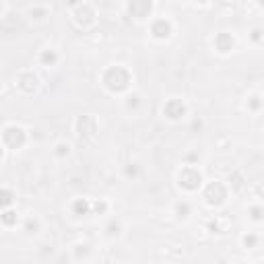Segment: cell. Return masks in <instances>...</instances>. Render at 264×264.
I'll return each mask as SVG.
<instances>
[{"mask_svg": "<svg viewBox=\"0 0 264 264\" xmlns=\"http://www.w3.org/2000/svg\"><path fill=\"white\" fill-rule=\"evenodd\" d=\"M186 112H188L186 104L182 99H178V97H171V99H167L163 104V116L167 120H171V122H180L186 116Z\"/></svg>", "mask_w": 264, "mask_h": 264, "instance_id": "7", "label": "cell"}, {"mask_svg": "<svg viewBox=\"0 0 264 264\" xmlns=\"http://www.w3.org/2000/svg\"><path fill=\"white\" fill-rule=\"evenodd\" d=\"M108 209H110V205H108L104 198H99V200L93 202V213H97V215H106Z\"/></svg>", "mask_w": 264, "mask_h": 264, "instance_id": "24", "label": "cell"}, {"mask_svg": "<svg viewBox=\"0 0 264 264\" xmlns=\"http://www.w3.org/2000/svg\"><path fill=\"white\" fill-rule=\"evenodd\" d=\"M260 37H262V31H260V29H254V31H252V39H254V42H258Z\"/></svg>", "mask_w": 264, "mask_h": 264, "instance_id": "28", "label": "cell"}, {"mask_svg": "<svg viewBox=\"0 0 264 264\" xmlns=\"http://www.w3.org/2000/svg\"><path fill=\"white\" fill-rule=\"evenodd\" d=\"M37 85H39V78H37V74L35 72H31V70H23V72H19L17 74V87L25 93V95H31V93H35L37 91Z\"/></svg>", "mask_w": 264, "mask_h": 264, "instance_id": "10", "label": "cell"}, {"mask_svg": "<svg viewBox=\"0 0 264 264\" xmlns=\"http://www.w3.org/2000/svg\"><path fill=\"white\" fill-rule=\"evenodd\" d=\"M23 229H25V233H29V235H35V233H39V221H37L35 217H27V219H25V225H23Z\"/></svg>", "mask_w": 264, "mask_h": 264, "instance_id": "18", "label": "cell"}, {"mask_svg": "<svg viewBox=\"0 0 264 264\" xmlns=\"http://www.w3.org/2000/svg\"><path fill=\"white\" fill-rule=\"evenodd\" d=\"M227 196H229L227 186H225L221 180H213V182L205 184V188H202V198H205V202H207L211 209L223 207V205L227 202Z\"/></svg>", "mask_w": 264, "mask_h": 264, "instance_id": "3", "label": "cell"}, {"mask_svg": "<svg viewBox=\"0 0 264 264\" xmlns=\"http://www.w3.org/2000/svg\"><path fill=\"white\" fill-rule=\"evenodd\" d=\"M74 130H76V136L80 140H93L99 132V124H97V118L91 116V114H83L76 118L74 122Z\"/></svg>", "mask_w": 264, "mask_h": 264, "instance_id": "5", "label": "cell"}, {"mask_svg": "<svg viewBox=\"0 0 264 264\" xmlns=\"http://www.w3.org/2000/svg\"><path fill=\"white\" fill-rule=\"evenodd\" d=\"M106 237H110V239H116V237H120L122 235V223L118 221V219H112L108 225H106Z\"/></svg>", "mask_w": 264, "mask_h": 264, "instance_id": "14", "label": "cell"}, {"mask_svg": "<svg viewBox=\"0 0 264 264\" xmlns=\"http://www.w3.org/2000/svg\"><path fill=\"white\" fill-rule=\"evenodd\" d=\"M54 155L58 157V159H64V157H68L70 155V145L68 143H56V147H54Z\"/></svg>", "mask_w": 264, "mask_h": 264, "instance_id": "20", "label": "cell"}, {"mask_svg": "<svg viewBox=\"0 0 264 264\" xmlns=\"http://www.w3.org/2000/svg\"><path fill=\"white\" fill-rule=\"evenodd\" d=\"M87 246H76V258H80V256H87Z\"/></svg>", "mask_w": 264, "mask_h": 264, "instance_id": "27", "label": "cell"}, {"mask_svg": "<svg viewBox=\"0 0 264 264\" xmlns=\"http://www.w3.org/2000/svg\"><path fill=\"white\" fill-rule=\"evenodd\" d=\"M0 198H3V209H9V207L13 205V200H15V192L5 186L3 192H0Z\"/></svg>", "mask_w": 264, "mask_h": 264, "instance_id": "21", "label": "cell"}, {"mask_svg": "<svg viewBox=\"0 0 264 264\" xmlns=\"http://www.w3.org/2000/svg\"><path fill=\"white\" fill-rule=\"evenodd\" d=\"M241 243H243V248H256L258 246V235L256 233H246L241 237Z\"/></svg>", "mask_w": 264, "mask_h": 264, "instance_id": "22", "label": "cell"}, {"mask_svg": "<svg viewBox=\"0 0 264 264\" xmlns=\"http://www.w3.org/2000/svg\"><path fill=\"white\" fill-rule=\"evenodd\" d=\"M202 171L196 165H182L178 169V186L186 192H196L202 188Z\"/></svg>", "mask_w": 264, "mask_h": 264, "instance_id": "2", "label": "cell"}, {"mask_svg": "<svg viewBox=\"0 0 264 264\" xmlns=\"http://www.w3.org/2000/svg\"><path fill=\"white\" fill-rule=\"evenodd\" d=\"M27 15H29L31 21H37V23H39V21H44L50 13H48V9H44V7H31V9L27 11Z\"/></svg>", "mask_w": 264, "mask_h": 264, "instance_id": "17", "label": "cell"}, {"mask_svg": "<svg viewBox=\"0 0 264 264\" xmlns=\"http://www.w3.org/2000/svg\"><path fill=\"white\" fill-rule=\"evenodd\" d=\"M260 108H262V99H260V95H250V97H248V110L258 112Z\"/></svg>", "mask_w": 264, "mask_h": 264, "instance_id": "23", "label": "cell"}, {"mask_svg": "<svg viewBox=\"0 0 264 264\" xmlns=\"http://www.w3.org/2000/svg\"><path fill=\"white\" fill-rule=\"evenodd\" d=\"M0 221H3V225H5V227H13V225H17V211H13L11 207H9V209H5V211H3V215H0Z\"/></svg>", "mask_w": 264, "mask_h": 264, "instance_id": "16", "label": "cell"}, {"mask_svg": "<svg viewBox=\"0 0 264 264\" xmlns=\"http://www.w3.org/2000/svg\"><path fill=\"white\" fill-rule=\"evenodd\" d=\"M248 215H250V219H252V221L260 223V221H264V207H260V205H252V207L248 209Z\"/></svg>", "mask_w": 264, "mask_h": 264, "instance_id": "19", "label": "cell"}, {"mask_svg": "<svg viewBox=\"0 0 264 264\" xmlns=\"http://www.w3.org/2000/svg\"><path fill=\"white\" fill-rule=\"evenodd\" d=\"M153 13V0H128V15L143 21Z\"/></svg>", "mask_w": 264, "mask_h": 264, "instance_id": "9", "label": "cell"}, {"mask_svg": "<svg viewBox=\"0 0 264 264\" xmlns=\"http://www.w3.org/2000/svg\"><path fill=\"white\" fill-rule=\"evenodd\" d=\"M149 31H151V35H153L155 39L165 42V39H169V37H171V33H173V25H171V21H169V19L159 17V19H153V21H151Z\"/></svg>", "mask_w": 264, "mask_h": 264, "instance_id": "8", "label": "cell"}, {"mask_svg": "<svg viewBox=\"0 0 264 264\" xmlns=\"http://www.w3.org/2000/svg\"><path fill=\"white\" fill-rule=\"evenodd\" d=\"M190 213H192V207H190V202H186V200H182V202H175V217L178 219H188L190 217Z\"/></svg>", "mask_w": 264, "mask_h": 264, "instance_id": "15", "label": "cell"}, {"mask_svg": "<svg viewBox=\"0 0 264 264\" xmlns=\"http://www.w3.org/2000/svg\"><path fill=\"white\" fill-rule=\"evenodd\" d=\"M213 48L219 52V54H229L233 52L235 48V37L229 33V31H221L213 37Z\"/></svg>", "mask_w": 264, "mask_h": 264, "instance_id": "11", "label": "cell"}, {"mask_svg": "<svg viewBox=\"0 0 264 264\" xmlns=\"http://www.w3.org/2000/svg\"><path fill=\"white\" fill-rule=\"evenodd\" d=\"M194 3H196V5H209L211 0H194Z\"/></svg>", "mask_w": 264, "mask_h": 264, "instance_id": "30", "label": "cell"}, {"mask_svg": "<svg viewBox=\"0 0 264 264\" xmlns=\"http://www.w3.org/2000/svg\"><path fill=\"white\" fill-rule=\"evenodd\" d=\"M27 143V132L23 126H17V124H7L3 128V145L5 149H11V151H19L23 149Z\"/></svg>", "mask_w": 264, "mask_h": 264, "instance_id": "4", "label": "cell"}, {"mask_svg": "<svg viewBox=\"0 0 264 264\" xmlns=\"http://www.w3.org/2000/svg\"><path fill=\"white\" fill-rule=\"evenodd\" d=\"M256 5H258L260 9H264V0H256Z\"/></svg>", "mask_w": 264, "mask_h": 264, "instance_id": "31", "label": "cell"}, {"mask_svg": "<svg viewBox=\"0 0 264 264\" xmlns=\"http://www.w3.org/2000/svg\"><path fill=\"white\" fill-rule=\"evenodd\" d=\"M124 173H126V178H138V165L136 163H128L126 167H124Z\"/></svg>", "mask_w": 264, "mask_h": 264, "instance_id": "26", "label": "cell"}, {"mask_svg": "<svg viewBox=\"0 0 264 264\" xmlns=\"http://www.w3.org/2000/svg\"><path fill=\"white\" fill-rule=\"evenodd\" d=\"M72 215H76V217H85V215H91V211H93V202H89L87 198H76L74 202H72Z\"/></svg>", "mask_w": 264, "mask_h": 264, "instance_id": "12", "label": "cell"}, {"mask_svg": "<svg viewBox=\"0 0 264 264\" xmlns=\"http://www.w3.org/2000/svg\"><path fill=\"white\" fill-rule=\"evenodd\" d=\"M138 106H140V95L138 93H132V95L126 97V108L128 110H136Z\"/></svg>", "mask_w": 264, "mask_h": 264, "instance_id": "25", "label": "cell"}, {"mask_svg": "<svg viewBox=\"0 0 264 264\" xmlns=\"http://www.w3.org/2000/svg\"><path fill=\"white\" fill-rule=\"evenodd\" d=\"M68 7H78V0H66Z\"/></svg>", "mask_w": 264, "mask_h": 264, "instance_id": "29", "label": "cell"}, {"mask_svg": "<svg viewBox=\"0 0 264 264\" xmlns=\"http://www.w3.org/2000/svg\"><path fill=\"white\" fill-rule=\"evenodd\" d=\"M72 21H74V25L80 27V29H89V27L95 25L97 13H95V9H93L91 5L83 3V5H78V7L72 11Z\"/></svg>", "mask_w": 264, "mask_h": 264, "instance_id": "6", "label": "cell"}, {"mask_svg": "<svg viewBox=\"0 0 264 264\" xmlns=\"http://www.w3.org/2000/svg\"><path fill=\"white\" fill-rule=\"evenodd\" d=\"M130 83H132V72L124 64H112L101 74V85L114 95L126 93L130 89Z\"/></svg>", "mask_w": 264, "mask_h": 264, "instance_id": "1", "label": "cell"}, {"mask_svg": "<svg viewBox=\"0 0 264 264\" xmlns=\"http://www.w3.org/2000/svg\"><path fill=\"white\" fill-rule=\"evenodd\" d=\"M39 64H42V66H56V64H58V52L52 50V48L44 50V52L39 54Z\"/></svg>", "mask_w": 264, "mask_h": 264, "instance_id": "13", "label": "cell"}]
</instances>
